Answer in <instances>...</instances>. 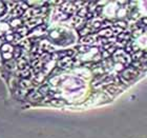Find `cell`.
<instances>
[{
    "instance_id": "obj_9",
    "label": "cell",
    "mask_w": 147,
    "mask_h": 138,
    "mask_svg": "<svg viewBox=\"0 0 147 138\" xmlns=\"http://www.w3.org/2000/svg\"><path fill=\"white\" fill-rule=\"evenodd\" d=\"M28 31H30V30H28L26 27H20V28L17 29V34H18L20 37L25 36V35L28 33Z\"/></svg>"
},
{
    "instance_id": "obj_15",
    "label": "cell",
    "mask_w": 147,
    "mask_h": 138,
    "mask_svg": "<svg viewBox=\"0 0 147 138\" xmlns=\"http://www.w3.org/2000/svg\"><path fill=\"white\" fill-rule=\"evenodd\" d=\"M77 50L79 51V52L81 53H86V52H88L89 50H90V48H89L88 46H80L77 48Z\"/></svg>"
},
{
    "instance_id": "obj_7",
    "label": "cell",
    "mask_w": 147,
    "mask_h": 138,
    "mask_svg": "<svg viewBox=\"0 0 147 138\" xmlns=\"http://www.w3.org/2000/svg\"><path fill=\"white\" fill-rule=\"evenodd\" d=\"M19 74H20V76H21L23 79H28V77H30L32 74H33V70L28 67V68L24 69V70L20 71V72H19Z\"/></svg>"
},
{
    "instance_id": "obj_8",
    "label": "cell",
    "mask_w": 147,
    "mask_h": 138,
    "mask_svg": "<svg viewBox=\"0 0 147 138\" xmlns=\"http://www.w3.org/2000/svg\"><path fill=\"white\" fill-rule=\"evenodd\" d=\"M18 68L21 70H24V69L28 68V59L24 58V57H20L18 59Z\"/></svg>"
},
{
    "instance_id": "obj_2",
    "label": "cell",
    "mask_w": 147,
    "mask_h": 138,
    "mask_svg": "<svg viewBox=\"0 0 147 138\" xmlns=\"http://www.w3.org/2000/svg\"><path fill=\"white\" fill-rule=\"evenodd\" d=\"M74 65V59L71 57H65V58H62L59 60L58 62V67L60 69H66L69 68L71 65Z\"/></svg>"
},
{
    "instance_id": "obj_10",
    "label": "cell",
    "mask_w": 147,
    "mask_h": 138,
    "mask_svg": "<svg viewBox=\"0 0 147 138\" xmlns=\"http://www.w3.org/2000/svg\"><path fill=\"white\" fill-rule=\"evenodd\" d=\"M4 67L9 71H14L16 69V63L14 60H9V61H6L4 63Z\"/></svg>"
},
{
    "instance_id": "obj_3",
    "label": "cell",
    "mask_w": 147,
    "mask_h": 138,
    "mask_svg": "<svg viewBox=\"0 0 147 138\" xmlns=\"http://www.w3.org/2000/svg\"><path fill=\"white\" fill-rule=\"evenodd\" d=\"M41 24H42V19L41 18H32V19H28V21L25 22V27L28 30L33 28H37V27H39Z\"/></svg>"
},
{
    "instance_id": "obj_18",
    "label": "cell",
    "mask_w": 147,
    "mask_h": 138,
    "mask_svg": "<svg viewBox=\"0 0 147 138\" xmlns=\"http://www.w3.org/2000/svg\"><path fill=\"white\" fill-rule=\"evenodd\" d=\"M3 44H2V39H1V38H0V48H1V46H2Z\"/></svg>"
},
{
    "instance_id": "obj_4",
    "label": "cell",
    "mask_w": 147,
    "mask_h": 138,
    "mask_svg": "<svg viewBox=\"0 0 147 138\" xmlns=\"http://www.w3.org/2000/svg\"><path fill=\"white\" fill-rule=\"evenodd\" d=\"M43 97V95L41 93L38 91H31L30 93H28V95H26V98L30 99L31 101H37V100H39Z\"/></svg>"
},
{
    "instance_id": "obj_11",
    "label": "cell",
    "mask_w": 147,
    "mask_h": 138,
    "mask_svg": "<svg viewBox=\"0 0 147 138\" xmlns=\"http://www.w3.org/2000/svg\"><path fill=\"white\" fill-rule=\"evenodd\" d=\"M14 48L11 46V43H5L2 46V53H14Z\"/></svg>"
},
{
    "instance_id": "obj_1",
    "label": "cell",
    "mask_w": 147,
    "mask_h": 138,
    "mask_svg": "<svg viewBox=\"0 0 147 138\" xmlns=\"http://www.w3.org/2000/svg\"><path fill=\"white\" fill-rule=\"evenodd\" d=\"M99 38L97 36H95V35H87V36H84L82 37L81 39H80V42L82 43L83 46H90V44H94V43L98 40Z\"/></svg>"
},
{
    "instance_id": "obj_6",
    "label": "cell",
    "mask_w": 147,
    "mask_h": 138,
    "mask_svg": "<svg viewBox=\"0 0 147 138\" xmlns=\"http://www.w3.org/2000/svg\"><path fill=\"white\" fill-rule=\"evenodd\" d=\"M19 86H20L21 89L28 90V89L33 88V83H32L31 80H28V79H21V81L19 82Z\"/></svg>"
},
{
    "instance_id": "obj_12",
    "label": "cell",
    "mask_w": 147,
    "mask_h": 138,
    "mask_svg": "<svg viewBox=\"0 0 147 138\" xmlns=\"http://www.w3.org/2000/svg\"><path fill=\"white\" fill-rule=\"evenodd\" d=\"M32 41H31V39H28V40H23V41H21L20 42V46H23L25 50H31L32 49Z\"/></svg>"
},
{
    "instance_id": "obj_5",
    "label": "cell",
    "mask_w": 147,
    "mask_h": 138,
    "mask_svg": "<svg viewBox=\"0 0 147 138\" xmlns=\"http://www.w3.org/2000/svg\"><path fill=\"white\" fill-rule=\"evenodd\" d=\"M99 35L100 36H102L103 38H109V37H113V35H115V33L113 32V30L110 28L108 29H103V30H101V31L99 32Z\"/></svg>"
},
{
    "instance_id": "obj_17",
    "label": "cell",
    "mask_w": 147,
    "mask_h": 138,
    "mask_svg": "<svg viewBox=\"0 0 147 138\" xmlns=\"http://www.w3.org/2000/svg\"><path fill=\"white\" fill-rule=\"evenodd\" d=\"M4 11H5V2L0 1V15H1Z\"/></svg>"
},
{
    "instance_id": "obj_13",
    "label": "cell",
    "mask_w": 147,
    "mask_h": 138,
    "mask_svg": "<svg viewBox=\"0 0 147 138\" xmlns=\"http://www.w3.org/2000/svg\"><path fill=\"white\" fill-rule=\"evenodd\" d=\"M13 55H14V58H17L19 59L21 57V49H20V46H16L14 48V53H13Z\"/></svg>"
},
{
    "instance_id": "obj_14",
    "label": "cell",
    "mask_w": 147,
    "mask_h": 138,
    "mask_svg": "<svg viewBox=\"0 0 147 138\" xmlns=\"http://www.w3.org/2000/svg\"><path fill=\"white\" fill-rule=\"evenodd\" d=\"M11 25H12L13 28H17V27L20 28V25H21V20H20L19 18H14L12 21H11Z\"/></svg>"
},
{
    "instance_id": "obj_16",
    "label": "cell",
    "mask_w": 147,
    "mask_h": 138,
    "mask_svg": "<svg viewBox=\"0 0 147 138\" xmlns=\"http://www.w3.org/2000/svg\"><path fill=\"white\" fill-rule=\"evenodd\" d=\"M49 86H41V88H40V90H39V92L41 93L42 95H46V94H49Z\"/></svg>"
}]
</instances>
